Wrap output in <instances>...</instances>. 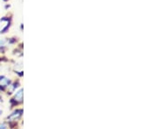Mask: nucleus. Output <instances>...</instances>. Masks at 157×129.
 <instances>
[{"instance_id":"obj_3","label":"nucleus","mask_w":157,"mask_h":129,"mask_svg":"<svg viewBox=\"0 0 157 129\" xmlns=\"http://www.w3.org/2000/svg\"><path fill=\"white\" fill-rule=\"evenodd\" d=\"M1 112H1V110H0V114H1Z\"/></svg>"},{"instance_id":"obj_2","label":"nucleus","mask_w":157,"mask_h":129,"mask_svg":"<svg viewBox=\"0 0 157 129\" xmlns=\"http://www.w3.org/2000/svg\"><path fill=\"white\" fill-rule=\"evenodd\" d=\"M22 93H23V91L22 90H20L18 93H17V94H16V98L17 99V101H21V100H22Z\"/></svg>"},{"instance_id":"obj_1","label":"nucleus","mask_w":157,"mask_h":129,"mask_svg":"<svg viewBox=\"0 0 157 129\" xmlns=\"http://www.w3.org/2000/svg\"><path fill=\"white\" fill-rule=\"evenodd\" d=\"M9 79H6L5 77H1L0 78V85H7L9 84Z\"/></svg>"}]
</instances>
